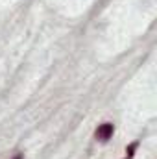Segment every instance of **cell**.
Segmentation results:
<instances>
[{
	"mask_svg": "<svg viewBox=\"0 0 157 159\" xmlns=\"http://www.w3.org/2000/svg\"><path fill=\"white\" fill-rule=\"evenodd\" d=\"M113 133H115V126H113L111 122H104V124H100L98 129H96V139L102 141V143H107V141L113 137Z\"/></svg>",
	"mask_w": 157,
	"mask_h": 159,
	"instance_id": "6da1fadb",
	"label": "cell"
},
{
	"mask_svg": "<svg viewBox=\"0 0 157 159\" xmlns=\"http://www.w3.org/2000/svg\"><path fill=\"white\" fill-rule=\"evenodd\" d=\"M13 159H24V157H22V154H17V156H15Z\"/></svg>",
	"mask_w": 157,
	"mask_h": 159,
	"instance_id": "3957f363",
	"label": "cell"
},
{
	"mask_svg": "<svg viewBox=\"0 0 157 159\" xmlns=\"http://www.w3.org/2000/svg\"><path fill=\"white\" fill-rule=\"evenodd\" d=\"M139 146V143H131L128 148H126V154H128V159H131L133 157V152H135V148Z\"/></svg>",
	"mask_w": 157,
	"mask_h": 159,
	"instance_id": "7a4b0ae2",
	"label": "cell"
}]
</instances>
